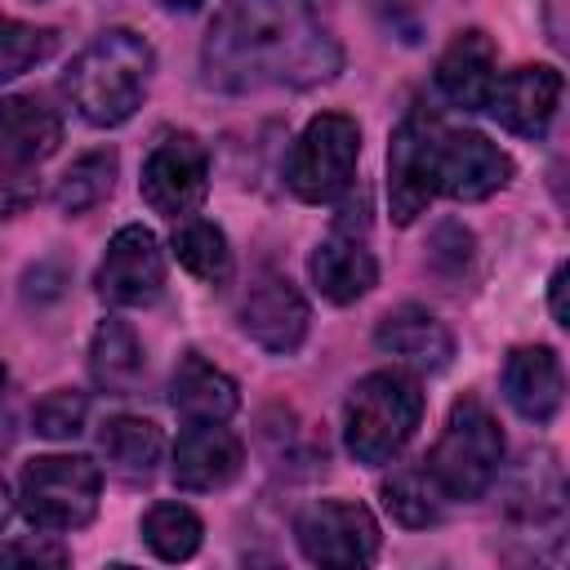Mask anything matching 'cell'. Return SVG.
<instances>
[{
	"mask_svg": "<svg viewBox=\"0 0 570 570\" xmlns=\"http://www.w3.org/2000/svg\"><path fill=\"white\" fill-rule=\"evenodd\" d=\"M200 67L223 94L307 89L343 67V49L307 0H227L205 31Z\"/></svg>",
	"mask_w": 570,
	"mask_h": 570,
	"instance_id": "cell-1",
	"label": "cell"
},
{
	"mask_svg": "<svg viewBox=\"0 0 570 570\" xmlns=\"http://www.w3.org/2000/svg\"><path fill=\"white\" fill-rule=\"evenodd\" d=\"M151 67H156L151 45L129 27H111V31H98L71 58L62 89L89 125L111 129L138 111L147 80H151Z\"/></svg>",
	"mask_w": 570,
	"mask_h": 570,
	"instance_id": "cell-2",
	"label": "cell"
},
{
	"mask_svg": "<svg viewBox=\"0 0 570 570\" xmlns=\"http://www.w3.org/2000/svg\"><path fill=\"white\" fill-rule=\"evenodd\" d=\"M423 419V392L401 370H374L365 374L343 405V445L356 463H387L405 450Z\"/></svg>",
	"mask_w": 570,
	"mask_h": 570,
	"instance_id": "cell-3",
	"label": "cell"
},
{
	"mask_svg": "<svg viewBox=\"0 0 570 570\" xmlns=\"http://www.w3.org/2000/svg\"><path fill=\"white\" fill-rule=\"evenodd\" d=\"M499 463H503V432H499L494 414L476 396L454 401L445 432L436 436L432 454L423 459L436 490L445 499H481L494 485Z\"/></svg>",
	"mask_w": 570,
	"mask_h": 570,
	"instance_id": "cell-4",
	"label": "cell"
},
{
	"mask_svg": "<svg viewBox=\"0 0 570 570\" xmlns=\"http://www.w3.org/2000/svg\"><path fill=\"white\" fill-rule=\"evenodd\" d=\"M102 472L85 454H40L18 476V508L36 530H80L98 512Z\"/></svg>",
	"mask_w": 570,
	"mask_h": 570,
	"instance_id": "cell-5",
	"label": "cell"
},
{
	"mask_svg": "<svg viewBox=\"0 0 570 570\" xmlns=\"http://www.w3.org/2000/svg\"><path fill=\"white\" fill-rule=\"evenodd\" d=\"M356 156H361V125L343 111H321L294 138L285 160V183L298 200L330 205L352 187Z\"/></svg>",
	"mask_w": 570,
	"mask_h": 570,
	"instance_id": "cell-6",
	"label": "cell"
},
{
	"mask_svg": "<svg viewBox=\"0 0 570 570\" xmlns=\"http://www.w3.org/2000/svg\"><path fill=\"white\" fill-rule=\"evenodd\" d=\"M441 134H445V125L428 107L405 111L401 125L392 129V147H387V205H392V218L401 227L414 223L432 205V196H436Z\"/></svg>",
	"mask_w": 570,
	"mask_h": 570,
	"instance_id": "cell-7",
	"label": "cell"
},
{
	"mask_svg": "<svg viewBox=\"0 0 570 570\" xmlns=\"http://www.w3.org/2000/svg\"><path fill=\"white\" fill-rule=\"evenodd\" d=\"M294 539H298V548H303V557L312 566L352 570V566H370L374 561V552H379V521L361 503L321 499V503L298 512Z\"/></svg>",
	"mask_w": 570,
	"mask_h": 570,
	"instance_id": "cell-8",
	"label": "cell"
},
{
	"mask_svg": "<svg viewBox=\"0 0 570 570\" xmlns=\"http://www.w3.org/2000/svg\"><path fill=\"white\" fill-rule=\"evenodd\" d=\"M138 191L160 218H191L209 191V156H205L200 138L165 134L142 160Z\"/></svg>",
	"mask_w": 570,
	"mask_h": 570,
	"instance_id": "cell-9",
	"label": "cell"
},
{
	"mask_svg": "<svg viewBox=\"0 0 570 570\" xmlns=\"http://www.w3.org/2000/svg\"><path fill=\"white\" fill-rule=\"evenodd\" d=\"M98 294L116 307H147L165 289V254L151 227L129 223L107 240V254L94 276Z\"/></svg>",
	"mask_w": 570,
	"mask_h": 570,
	"instance_id": "cell-10",
	"label": "cell"
},
{
	"mask_svg": "<svg viewBox=\"0 0 570 570\" xmlns=\"http://www.w3.org/2000/svg\"><path fill=\"white\" fill-rule=\"evenodd\" d=\"M512 183V156L476 129H445L436 151V191L450 200H485Z\"/></svg>",
	"mask_w": 570,
	"mask_h": 570,
	"instance_id": "cell-11",
	"label": "cell"
},
{
	"mask_svg": "<svg viewBox=\"0 0 570 570\" xmlns=\"http://www.w3.org/2000/svg\"><path fill=\"white\" fill-rule=\"evenodd\" d=\"M557 102H561V71L548 62L512 67V71L494 76V85L485 94V111L521 138H539L552 125Z\"/></svg>",
	"mask_w": 570,
	"mask_h": 570,
	"instance_id": "cell-12",
	"label": "cell"
},
{
	"mask_svg": "<svg viewBox=\"0 0 570 570\" xmlns=\"http://www.w3.org/2000/svg\"><path fill=\"white\" fill-rule=\"evenodd\" d=\"M307 298L276 272L258 276V285L240 303V330L267 352H294L307 334Z\"/></svg>",
	"mask_w": 570,
	"mask_h": 570,
	"instance_id": "cell-13",
	"label": "cell"
},
{
	"mask_svg": "<svg viewBox=\"0 0 570 570\" xmlns=\"http://www.w3.org/2000/svg\"><path fill=\"white\" fill-rule=\"evenodd\" d=\"M245 463V445L223 423H187L174 445V481L183 490H223Z\"/></svg>",
	"mask_w": 570,
	"mask_h": 570,
	"instance_id": "cell-14",
	"label": "cell"
},
{
	"mask_svg": "<svg viewBox=\"0 0 570 570\" xmlns=\"http://www.w3.org/2000/svg\"><path fill=\"white\" fill-rule=\"evenodd\" d=\"M503 396L525 423H552L566 401L561 361L552 347H512L503 361Z\"/></svg>",
	"mask_w": 570,
	"mask_h": 570,
	"instance_id": "cell-15",
	"label": "cell"
},
{
	"mask_svg": "<svg viewBox=\"0 0 570 570\" xmlns=\"http://www.w3.org/2000/svg\"><path fill=\"white\" fill-rule=\"evenodd\" d=\"M374 343L379 352L396 356L401 365L410 370H445L450 356H454V334L419 303H405V307H392L379 330H374Z\"/></svg>",
	"mask_w": 570,
	"mask_h": 570,
	"instance_id": "cell-16",
	"label": "cell"
},
{
	"mask_svg": "<svg viewBox=\"0 0 570 570\" xmlns=\"http://www.w3.org/2000/svg\"><path fill=\"white\" fill-rule=\"evenodd\" d=\"M316 289L330 298V303H356L374 289L379 281V263L374 254L365 249V240H356L352 232L334 227V236H325L316 249H312V263H307Z\"/></svg>",
	"mask_w": 570,
	"mask_h": 570,
	"instance_id": "cell-17",
	"label": "cell"
},
{
	"mask_svg": "<svg viewBox=\"0 0 570 570\" xmlns=\"http://www.w3.org/2000/svg\"><path fill=\"white\" fill-rule=\"evenodd\" d=\"M169 401L187 423H227L240 405V392L232 383V374H223L218 365H209L200 352H187L174 365L169 379Z\"/></svg>",
	"mask_w": 570,
	"mask_h": 570,
	"instance_id": "cell-18",
	"label": "cell"
},
{
	"mask_svg": "<svg viewBox=\"0 0 570 570\" xmlns=\"http://www.w3.org/2000/svg\"><path fill=\"white\" fill-rule=\"evenodd\" d=\"M494 76V40L485 31H459L436 58V89L454 107H485Z\"/></svg>",
	"mask_w": 570,
	"mask_h": 570,
	"instance_id": "cell-19",
	"label": "cell"
},
{
	"mask_svg": "<svg viewBox=\"0 0 570 570\" xmlns=\"http://www.w3.org/2000/svg\"><path fill=\"white\" fill-rule=\"evenodd\" d=\"M0 142L22 160H45L62 142V116L36 94L0 98Z\"/></svg>",
	"mask_w": 570,
	"mask_h": 570,
	"instance_id": "cell-20",
	"label": "cell"
},
{
	"mask_svg": "<svg viewBox=\"0 0 570 570\" xmlns=\"http://www.w3.org/2000/svg\"><path fill=\"white\" fill-rule=\"evenodd\" d=\"M98 445L111 463L116 476L125 481H147L160 463V450H165V436L151 419H138V414H116L102 423L98 432Z\"/></svg>",
	"mask_w": 570,
	"mask_h": 570,
	"instance_id": "cell-21",
	"label": "cell"
},
{
	"mask_svg": "<svg viewBox=\"0 0 570 570\" xmlns=\"http://www.w3.org/2000/svg\"><path fill=\"white\" fill-rule=\"evenodd\" d=\"M89 374H94V383H98L102 392H116V396L138 383V374H142V343H138V334H134L125 321L107 316V321L94 330V343H89Z\"/></svg>",
	"mask_w": 570,
	"mask_h": 570,
	"instance_id": "cell-22",
	"label": "cell"
},
{
	"mask_svg": "<svg viewBox=\"0 0 570 570\" xmlns=\"http://www.w3.org/2000/svg\"><path fill=\"white\" fill-rule=\"evenodd\" d=\"M116 165H120V160H116L111 147L85 151V156L71 160L67 174L58 178V187H53V205H58L67 218H76V214L102 205V200L111 196V187H116Z\"/></svg>",
	"mask_w": 570,
	"mask_h": 570,
	"instance_id": "cell-23",
	"label": "cell"
},
{
	"mask_svg": "<svg viewBox=\"0 0 570 570\" xmlns=\"http://www.w3.org/2000/svg\"><path fill=\"white\" fill-rule=\"evenodd\" d=\"M445 494L436 490V481L428 476V468H401L383 481V508L392 512V521L410 525V530H423V525H436L441 512H445Z\"/></svg>",
	"mask_w": 570,
	"mask_h": 570,
	"instance_id": "cell-24",
	"label": "cell"
},
{
	"mask_svg": "<svg viewBox=\"0 0 570 570\" xmlns=\"http://www.w3.org/2000/svg\"><path fill=\"white\" fill-rule=\"evenodd\" d=\"M169 249H174V258H178L191 276H200V281H209V285H223V281L232 276L227 236H223V227H214V223H205V218L178 223Z\"/></svg>",
	"mask_w": 570,
	"mask_h": 570,
	"instance_id": "cell-25",
	"label": "cell"
},
{
	"mask_svg": "<svg viewBox=\"0 0 570 570\" xmlns=\"http://www.w3.org/2000/svg\"><path fill=\"white\" fill-rule=\"evenodd\" d=\"M200 517L187 503H156L142 517V543L160 557V561H187L200 548Z\"/></svg>",
	"mask_w": 570,
	"mask_h": 570,
	"instance_id": "cell-26",
	"label": "cell"
},
{
	"mask_svg": "<svg viewBox=\"0 0 570 570\" xmlns=\"http://www.w3.org/2000/svg\"><path fill=\"white\" fill-rule=\"evenodd\" d=\"M49 53H53V31L49 27H31V22H18V18L0 13V85L22 76L27 67L45 62Z\"/></svg>",
	"mask_w": 570,
	"mask_h": 570,
	"instance_id": "cell-27",
	"label": "cell"
},
{
	"mask_svg": "<svg viewBox=\"0 0 570 570\" xmlns=\"http://www.w3.org/2000/svg\"><path fill=\"white\" fill-rule=\"evenodd\" d=\"M85 414H89V396H85V392H76V387H53L49 396L36 401L31 423H36L40 436L67 441V436H76V432L85 428Z\"/></svg>",
	"mask_w": 570,
	"mask_h": 570,
	"instance_id": "cell-28",
	"label": "cell"
},
{
	"mask_svg": "<svg viewBox=\"0 0 570 570\" xmlns=\"http://www.w3.org/2000/svg\"><path fill=\"white\" fill-rule=\"evenodd\" d=\"M36 196H40L36 160H22L9 147H0V218H13L22 209H31Z\"/></svg>",
	"mask_w": 570,
	"mask_h": 570,
	"instance_id": "cell-29",
	"label": "cell"
},
{
	"mask_svg": "<svg viewBox=\"0 0 570 570\" xmlns=\"http://www.w3.org/2000/svg\"><path fill=\"white\" fill-rule=\"evenodd\" d=\"M18 561H31V566H67L71 552L62 543H53L49 534H36V539H18V543H4L0 548V566H18Z\"/></svg>",
	"mask_w": 570,
	"mask_h": 570,
	"instance_id": "cell-30",
	"label": "cell"
},
{
	"mask_svg": "<svg viewBox=\"0 0 570 570\" xmlns=\"http://www.w3.org/2000/svg\"><path fill=\"white\" fill-rule=\"evenodd\" d=\"M374 13L383 18L387 31H396L401 40H419V27H423V13H428V0H370Z\"/></svg>",
	"mask_w": 570,
	"mask_h": 570,
	"instance_id": "cell-31",
	"label": "cell"
},
{
	"mask_svg": "<svg viewBox=\"0 0 570 570\" xmlns=\"http://www.w3.org/2000/svg\"><path fill=\"white\" fill-rule=\"evenodd\" d=\"M62 285H67V267L53 263V258H45L27 272V298H58Z\"/></svg>",
	"mask_w": 570,
	"mask_h": 570,
	"instance_id": "cell-32",
	"label": "cell"
},
{
	"mask_svg": "<svg viewBox=\"0 0 570 570\" xmlns=\"http://www.w3.org/2000/svg\"><path fill=\"white\" fill-rule=\"evenodd\" d=\"M566 263L552 272V289H548V298H552V316H557V325H570V307H566Z\"/></svg>",
	"mask_w": 570,
	"mask_h": 570,
	"instance_id": "cell-33",
	"label": "cell"
},
{
	"mask_svg": "<svg viewBox=\"0 0 570 570\" xmlns=\"http://www.w3.org/2000/svg\"><path fill=\"white\" fill-rule=\"evenodd\" d=\"M9 508H13V503H9V485H4V476H0V525L9 521Z\"/></svg>",
	"mask_w": 570,
	"mask_h": 570,
	"instance_id": "cell-34",
	"label": "cell"
},
{
	"mask_svg": "<svg viewBox=\"0 0 570 570\" xmlns=\"http://www.w3.org/2000/svg\"><path fill=\"white\" fill-rule=\"evenodd\" d=\"M156 4H165V9H196L200 0H156Z\"/></svg>",
	"mask_w": 570,
	"mask_h": 570,
	"instance_id": "cell-35",
	"label": "cell"
},
{
	"mask_svg": "<svg viewBox=\"0 0 570 570\" xmlns=\"http://www.w3.org/2000/svg\"><path fill=\"white\" fill-rule=\"evenodd\" d=\"M0 387H4V365H0Z\"/></svg>",
	"mask_w": 570,
	"mask_h": 570,
	"instance_id": "cell-36",
	"label": "cell"
}]
</instances>
